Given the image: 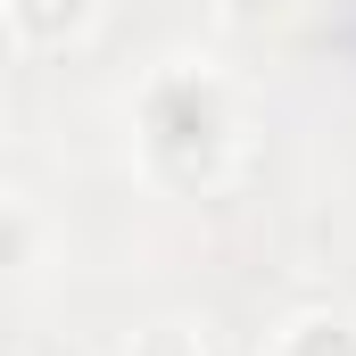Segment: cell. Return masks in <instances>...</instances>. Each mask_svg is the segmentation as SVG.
<instances>
[{
    "instance_id": "cell-1",
    "label": "cell",
    "mask_w": 356,
    "mask_h": 356,
    "mask_svg": "<svg viewBox=\"0 0 356 356\" xmlns=\"http://www.w3.org/2000/svg\"><path fill=\"white\" fill-rule=\"evenodd\" d=\"M175 149H191V182H216L232 158V108L207 75H158L141 91V158L149 175L175 166Z\"/></svg>"
},
{
    "instance_id": "cell-2",
    "label": "cell",
    "mask_w": 356,
    "mask_h": 356,
    "mask_svg": "<svg viewBox=\"0 0 356 356\" xmlns=\"http://www.w3.org/2000/svg\"><path fill=\"white\" fill-rule=\"evenodd\" d=\"M0 17H8V33H17L25 50H67V42L91 33L99 0H0Z\"/></svg>"
},
{
    "instance_id": "cell-3",
    "label": "cell",
    "mask_w": 356,
    "mask_h": 356,
    "mask_svg": "<svg viewBox=\"0 0 356 356\" xmlns=\"http://www.w3.org/2000/svg\"><path fill=\"white\" fill-rule=\"evenodd\" d=\"M273 356H356V323L348 315H298L273 340Z\"/></svg>"
},
{
    "instance_id": "cell-4",
    "label": "cell",
    "mask_w": 356,
    "mask_h": 356,
    "mask_svg": "<svg viewBox=\"0 0 356 356\" xmlns=\"http://www.w3.org/2000/svg\"><path fill=\"white\" fill-rule=\"evenodd\" d=\"M133 356H207V340H199L191 323H149V332L133 340Z\"/></svg>"
},
{
    "instance_id": "cell-5",
    "label": "cell",
    "mask_w": 356,
    "mask_h": 356,
    "mask_svg": "<svg viewBox=\"0 0 356 356\" xmlns=\"http://www.w3.org/2000/svg\"><path fill=\"white\" fill-rule=\"evenodd\" d=\"M290 8H298V0H224V17H232V25H282Z\"/></svg>"
},
{
    "instance_id": "cell-6",
    "label": "cell",
    "mask_w": 356,
    "mask_h": 356,
    "mask_svg": "<svg viewBox=\"0 0 356 356\" xmlns=\"http://www.w3.org/2000/svg\"><path fill=\"white\" fill-rule=\"evenodd\" d=\"M17 249H25V224H17V207H0V273L17 266Z\"/></svg>"
}]
</instances>
